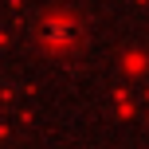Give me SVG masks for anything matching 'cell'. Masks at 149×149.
Wrapping results in <instances>:
<instances>
[{
    "mask_svg": "<svg viewBox=\"0 0 149 149\" xmlns=\"http://www.w3.org/2000/svg\"><path fill=\"white\" fill-rule=\"evenodd\" d=\"M36 36H39V43H43L47 51H71V47L79 43L82 28L71 20V16H63V20H43Z\"/></svg>",
    "mask_w": 149,
    "mask_h": 149,
    "instance_id": "1",
    "label": "cell"
}]
</instances>
